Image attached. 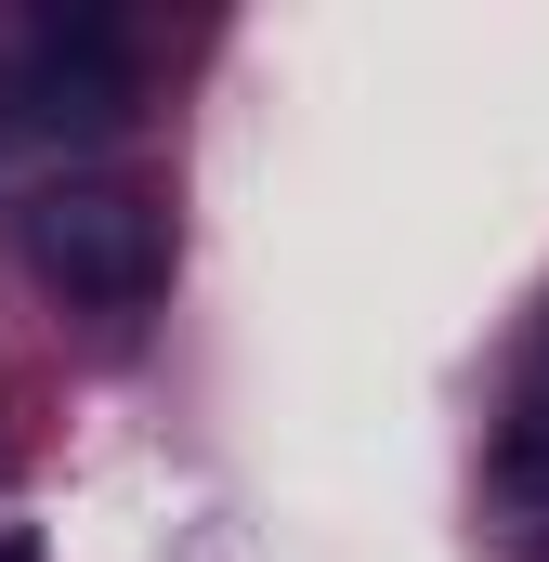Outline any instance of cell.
<instances>
[{
    "mask_svg": "<svg viewBox=\"0 0 549 562\" xmlns=\"http://www.w3.org/2000/svg\"><path fill=\"white\" fill-rule=\"evenodd\" d=\"M26 276L66 314H144L170 288V210L144 183H53L26 196Z\"/></svg>",
    "mask_w": 549,
    "mask_h": 562,
    "instance_id": "6da1fadb",
    "label": "cell"
},
{
    "mask_svg": "<svg viewBox=\"0 0 549 562\" xmlns=\"http://www.w3.org/2000/svg\"><path fill=\"white\" fill-rule=\"evenodd\" d=\"M0 105H13V132H40V144H105L132 119V40L105 13H53L26 40V66L0 79Z\"/></svg>",
    "mask_w": 549,
    "mask_h": 562,
    "instance_id": "7a4b0ae2",
    "label": "cell"
},
{
    "mask_svg": "<svg viewBox=\"0 0 549 562\" xmlns=\"http://www.w3.org/2000/svg\"><path fill=\"white\" fill-rule=\"evenodd\" d=\"M497 537H511V562H549V406L497 431Z\"/></svg>",
    "mask_w": 549,
    "mask_h": 562,
    "instance_id": "3957f363",
    "label": "cell"
}]
</instances>
